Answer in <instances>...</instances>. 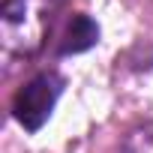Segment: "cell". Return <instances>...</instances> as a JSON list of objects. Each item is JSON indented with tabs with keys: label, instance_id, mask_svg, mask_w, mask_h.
<instances>
[{
	"label": "cell",
	"instance_id": "cell-1",
	"mask_svg": "<svg viewBox=\"0 0 153 153\" xmlns=\"http://www.w3.org/2000/svg\"><path fill=\"white\" fill-rule=\"evenodd\" d=\"M60 90H63V78H60L57 72H42V75H36V78L27 81V84L15 93V99H12V114H15V120H18L27 132L42 129V123H45V120L51 117V111H54V102H57Z\"/></svg>",
	"mask_w": 153,
	"mask_h": 153
},
{
	"label": "cell",
	"instance_id": "cell-2",
	"mask_svg": "<svg viewBox=\"0 0 153 153\" xmlns=\"http://www.w3.org/2000/svg\"><path fill=\"white\" fill-rule=\"evenodd\" d=\"M42 9V0H3V36L6 45L12 51H33L39 45L42 36V15H36Z\"/></svg>",
	"mask_w": 153,
	"mask_h": 153
},
{
	"label": "cell",
	"instance_id": "cell-3",
	"mask_svg": "<svg viewBox=\"0 0 153 153\" xmlns=\"http://www.w3.org/2000/svg\"><path fill=\"white\" fill-rule=\"evenodd\" d=\"M99 39V27L93 18L87 15H72L69 27H66V36L60 42V51L63 54H78V51H87L90 45H96Z\"/></svg>",
	"mask_w": 153,
	"mask_h": 153
},
{
	"label": "cell",
	"instance_id": "cell-4",
	"mask_svg": "<svg viewBox=\"0 0 153 153\" xmlns=\"http://www.w3.org/2000/svg\"><path fill=\"white\" fill-rule=\"evenodd\" d=\"M129 153H153V132H138L129 144Z\"/></svg>",
	"mask_w": 153,
	"mask_h": 153
}]
</instances>
